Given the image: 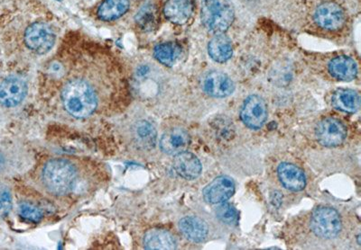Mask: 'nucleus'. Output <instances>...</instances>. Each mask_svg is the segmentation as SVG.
<instances>
[{
	"mask_svg": "<svg viewBox=\"0 0 361 250\" xmlns=\"http://www.w3.org/2000/svg\"><path fill=\"white\" fill-rule=\"evenodd\" d=\"M129 8V0H105L98 10L99 18L103 21H113L121 18Z\"/></svg>",
	"mask_w": 361,
	"mask_h": 250,
	"instance_id": "nucleus-22",
	"label": "nucleus"
},
{
	"mask_svg": "<svg viewBox=\"0 0 361 250\" xmlns=\"http://www.w3.org/2000/svg\"><path fill=\"white\" fill-rule=\"evenodd\" d=\"M278 178L286 189L298 192L306 186V175L299 167L291 163H282L277 169Z\"/></svg>",
	"mask_w": 361,
	"mask_h": 250,
	"instance_id": "nucleus-13",
	"label": "nucleus"
},
{
	"mask_svg": "<svg viewBox=\"0 0 361 250\" xmlns=\"http://www.w3.org/2000/svg\"><path fill=\"white\" fill-rule=\"evenodd\" d=\"M208 50L210 58L213 61L223 64L232 58L233 53L232 41L229 37L221 33L210 40Z\"/></svg>",
	"mask_w": 361,
	"mask_h": 250,
	"instance_id": "nucleus-20",
	"label": "nucleus"
},
{
	"mask_svg": "<svg viewBox=\"0 0 361 250\" xmlns=\"http://www.w3.org/2000/svg\"><path fill=\"white\" fill-rule=\"evenodd\" d=\"M316 24L323 29L338 30L345 24L343 8L334 2H325L317 8L314 14Z\"/></svg>",
	"mask_w": 361,
	"mask_h": 250,
	"instance_id": "nucleus-8",
	"label": "nucleus"
},
{
	"mask_svg": "<svg viewBox=\"0 0 361 250\" xmlns=\"http://www.w3.org/2000/svg\"><path fill=\"white\" fill-rule=\"evenodd\" d=\"M173 169L180 177L187 180H193L201 175L203 167L201 161L195 154L184 152L175 156Z\"/></svg>",
	"mask_w": 361,
	"mask_h": 250,
	"instance_id": "nucleus-14",
	"label": "nucleus"
},
{
	"mask_svg": "<svg viewBox=\"0 0 361 250\" xmlns=\"http://www.w3.org/2000/svg\"><path fill=\"white\" fill-rule=\"evenodd\" d=\"M329 72L334 78L343 81H351L357 77L356 61L348 56H339L329 64Z\"/></svg>",
	"mask_w": 361,
	"mask_h": 250,
	"instance_id": "nucleus-17",
	"label": "nucleus"
},
{
	"mask_svg": "<svg viewBox=\"0 0 361 250\" xmlns=\"http://www.w3.org/2000/svg\"><path fill=\"white\" fill-rule=\"evenodd\" d=\"M181 47L175 42H164L156 45L153 55L160 64L171 67L177 62L181 56Z\"/></svg>",
	"mask_w": 361,
	"mask_h": 250,
	"instance_id": "nucleus-23",
	"label": "nucleus"
},
{
	"mask_svg": "<svg viewBox=\"0 0 361 250\" xmlns=\"http://www.w3.org/2000/svg\"><path fill=\"white\" fill-rule=\"evenodd\" d=\"M27 85L18 77H10L0 84V104L5 107L18 106L27 96Z\"/></svg>",
	"mask_w": 361,
	"mask_h": 250,
	"instance_id": "nucleus-9",
	"label": "nucleus"
},
{
	"mask_svg": "<svg viewBox=\"0 0 361 250\" xmlns=\"http://www.w3.org/2000/svg\"><path fill=\"white\" fill-rule=\"evenodd\" d=\"M201 86L209 96L219 98L232 95L235 89L234 83L229 77L219 72L207 73L203 78Z\"/></svg>",
	"mask_w": 361,
	"mask_h": 250,
	"instance_id": "nucleus-10",
	"label": "nucleus"
},
{
	"mask_svg": "<svg viewBox=\"0 0 361 250\" xmlns=\"http://www.w3.org/2000/svg\"><path fill=\"white\" fill-rule=\"evenodd\" d=\"M190 144V136L186 130L173 128L167 130L160 141L161 150L169 155L175 156L186 152Z\"/></svg>",
	"mask_w": 361,
	"mask_h": 250,
	"instance_id": "nucleus-12",
	"label": "nucleus"
},
{
	"mask_svg": "<svg viewBox=\"0 0 361 250\" xmlns=\"http://www.w3.org/2000/svg\"><path fill=\"white\" fill-rule=\"evenodd\" d=\"M192 0H169L164 5V14L173 24L184 25L192 15Z\"/></svg>",
	"mask_w": 361,
	"mask_h": 250,
	"instance_id": "nucleus-16",
	"label": "nucleus"
},
{
	"mask_svg": "<svg viewBox=\"0 0 361 250\" xmlns=\"http://www.w3.org/2000/svg\"><path fill=\"white\" fill-rule=\"evenodd\" d=\"M234 16V8L229 0H203L201 21L210 32L223 33L232 25Z\"/></svg>",
	"mask_w": 361,
	"mask_h": 250,
	"instance_id": "nucleus-3",
	"label": "nucleus"
},
{
	"mask_svg": "<svg viewBox=\"0 0 361 250\" xmlns=\"http://www.w3.org/2000/svg\"><path fill=\"white\" fill-rule=\"evenodd\" d=\"M332 104L338 110L353 113L360 109V98L356 91L338 89L332 95Z\"/></svg>",
	"mask_w": 361,
	"mask_h": 250,
	"instance_id": "nucleus-19",
	"label": "nucleus"
},
{
	"mask_svg": "<svg viewBox=\"0 0 361 250\" xmlns=\"http://www.w3.org/2000/svg\"><path fill=\"white\" fill-rule=\"evenodd\" d=\"M243 123L250 129H260L267 118V105L260 96H250L244 102L240 111Z\"/></svg>",
	"mask_w": 361,
	"mask_h": 250,
	"instance_id": "nucleus-7",
	"label": "nucleus"
},
{
	"mask_svg": "<svg viewBox=\"0 0 361 250\" xmlns=\"http://www.w3.org/2000/svg\"><path fill=\"white\" fill-rule=\"evenodd\" d=\"M19 214L25 221H31V223H39L42 218L41 210L38 206H36L35 204L30 203L20 204Z\"/></svg>",
	"mask_w": 361,
	"mask_h": 250,
	"instance_id": "nucleus-26",
	"label": "nucleus"
},
{
	"mask_svg": "<svg viewBox=\"0 0 361 250\" xmlns=\"http://www.w3.org/2000/svg\"><path fill=\"white\" fill-rule=\"evenodd\" d=\"M133 136L135 143L145 150H151L156 143L155 128L147 121H140L135 124L133 129Z\"/></svg>",
	"mask_w": 361,
	"mask_h": 250,
	"instance_id": "nucleus-21",
	"label": "nucleus"
},
{
	"mask_svg": "<svg viewBox=\"0 0 361 250\" xmlns=\"http://www.w3.org/2000/svg\"><path fill=\"white\" fill-rule=\"evenodd\" d=\"M144 245L147 249H175L176 240L171 233L164 230H151L144 237Z\"/></svg>",
	"mask_w": 361,
	"mask_h": 250,
	"instance_id": "nucleus-18",
	"label": "nucleus"
},
{
	"mask_svg": "<svg viewBox=\"0 0 361 250\" xmlns=\"http://www.w3.org/2000/svg\"><path fill=\"white\" fill-rule=\"evenodd\" d=\"M216 214L219 220L226 224H235L238 221V212L235 207L230 204L221 203L216 210Z\"/></svg>",
	"mask_w": 361,
	"mask_h": 250,
	"instance_id": "nucleus-25",
	"label": "nucleus"
},
{
	"mask_svg": "<svg viewBox=\"0 0 361 250\" xmlns=\"http://www.w3.org/2000/svg\"><path fill=\"white\" fill-rule=\"evenodd\" d=\"M42 180L48 191L52 194L67 195L75 189L77 171L75 166L69 161L58 158L45 164Z\"/></svg>",
	"mask_w": 361,
	"mask_h": 250,
	"instance_id": "nucleus-2",
	"label": "nucleus"
},
{
	"mask_svg": "<svg viewBox=\"0 0 361 250\" xmlns=\"http://www.w3.org/2000/svg\"><path fill=\"white\" fill-rule=\"evenodd\" d=\"M343 223L339 212L332 207L321 206L311 218V229L318 237L335 238L342 231Z\"/></svg>",
	"mask_w": 361,
	"mask_h": 250,
	"instance_id": "nucleus-4",
	"label": "nucleus"
},
{
	"mask_svg": "<svg viewBox=\"0 0 361 250\" xmlns=\"http://www.w3.org/2000/svg\"><path fill=\"white\" fill-rule=\"evenodd\" d=\"M62 99L67 112L79 119L89 117L98 106L95 91L82 79L68 82L62 89Z\"/></svg>",
	"mask_w": 361,
	"mask_h": 250,
	"instance_id": "nucleus-1",
	"label": "nucleus"
},
{
	"mask_svg": "<svg viewBox=\"0 0 361 250\" xmlns=\"http://www.w3.org/2000/svg\"><path fill=\"white\" fill-rule=\"evenodd\" d=\"M234 192V181L226 176H221L204 189L203 195L207 203L217 204L229 200Z\"/></svg>",
	"mask_w": 361,
	"mask_h": 250,
	"instance_id": "nucleus-11",
	"label": "nucleus"
},
{
	"mask_svg": "<svg viewBox=\"0 0 361 250\" xmlns=\"http://www.w3.org/2000/svg\"><path fill=\"white\" fill-rule=\"evenodd\" d=\"M55 32L45 23H35L27 27L25 33V42L27 46L38 54L50 52L55 44Z\"/></svg>",
	"mask_w": 361,
	"mask_h": 250,
	"instance_id": "nucleus-5",
	"label": "nucleus"
},
{
	"mask_svg": "<svg viewBox=\"0 0 361 250\" xmlns=\"http://www.w3.org/2000/svg\"><path fill=\"white\" fill-rule=\"evenodd\" d=\"M178 226L182 234L192 242H203L208 236V225L196 216H187L182 219Z\"/></svg>",
	"mask_w": 361,
	"mask_h": 250,
	"instance_id": "nucleus-15",
	"label": "nucleus"
},
{
	"mask_svg": "<svg viewBox=\"0 0 361 250\" xmlns=\"http://www.w3.org/2000/svg\"><path fill=\"white\" fill-rule=\"evenodd\" d=\"M315 136L323 146L337 147L345 141L347 128L337 119L326 118L318 124Z\"/></svg>",
	"mask_w": 361,
	"mask_h": 250,
	"instance_id": "nucleus-6",
	"label": "nucleus"
},
{
	"mask_svg": "<svg viewBox=\"0 0 361 250\" xmlns=\"http://www.w3.org/2000/svg\"><path fill=\"white\" fill-rule=\"evenodd\" d=\"M136 21L141 29L153 30L158 23V13H156L155 7L152 5H145L136 15Z\"/></svg>",
	"mask_w": 361,
	"mask_h": 250,
	"instance_id": "nucleus-24",
	"label": "nucleus"
},
{
	"mask_svg": "<svg viewBox=\"0 0 361 250\" xmlns=\"http://www.w3.org/2000/svg\"><path fill=\"white\" fill-rule=\"evenodd\" d=\"M12 208V197L10 190L5 186H0V217H5Z\"/></svg>",
	"mask_w": 361,
	"mask_h": 250,
	"instance_id": "nucleus-27",
	"label": "nucleus"
},
{
	"mask_svg": "<svg viewBox=\"0 0 361 250\" xmlns=\"http://www.w3.org/2000/svg\"><path fill=\"white\" fill-rule=\"evenodd\" d=\"M3 165H4V158L0 155V169H2Z\"/></svg>",
	"mask_w": 361,
	"mask_h": 250,
	"instance_id": "nucleus-28",
	"label": "nucleus"
}]
</instances>
